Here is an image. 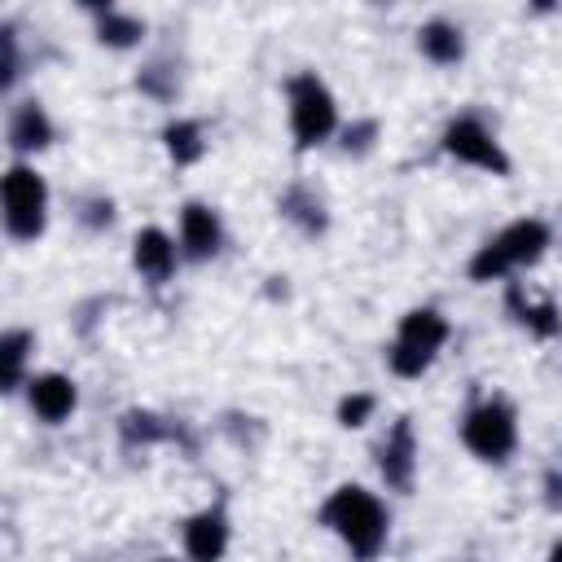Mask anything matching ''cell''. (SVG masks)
<instances>
[{
  "instance_id": "cell-1",
  "label": "cell",
  "mask_w": 562,
  "mask_h": 562,
  "mask_svg": "<svg viewBox=\"0 0 562 562\" xmlns=\"http://www.w3.org/2000/svg\"><path fill=\"white\" fill-rule=\"evenodd\" d=\"M321 522L351 549L356 562H373V558L382 553V544H386V527H391L386 505H382L369 487H360V483H342V487H334L329 501L321 505Z\"/></svg>"
},
{
  "instance_id": "cell-2",
  "label": "cell",
  "mask_w": 562,
  "mask_h": 562,
  "mask_svg": "<svg viewBox=\"0 0 562 562\" xmlns=\"http://www.w3.org/2000/svg\"><path fill=\"white\" fill-rule=\"evenodd\" d=\"M544 250H549V224L544 220H514L492 241L479 246V255L470 259V277L474 281H501L514 268H531Z\"/></svg>"
},
{
  "instance_id": "cell-3",
  "label": "cell",
  "mask_w": 562,
  "mask_h": 562,
  "mask_svg": "<svg viewBox=\"0 0 562 562\" xmlns=\"http://www.w3.org/2000/svg\"><path fill=\"white\" fill-rule=\"evenodd\" d=\"M443 342H448V321H443V312H435V307H413V312L400 316L395 342L386 347V364H391L395 378H422V373L435 364V356H439Z\"/></svg>"
},
{
  "instance_id": "cell-4",
  "label": "cell",
  "mask_w": 562,
  "mask_h": 562,
  "mask_svg": "<svg viewBox=\"0 0 562 562\" xmlns=\"http://www.w3.org/2000/svg\"><path fill=\"white\" fill-rule=\"evenodd\" d=\"M0 202H4V233L13 241H35L48 224V184L35 167L13 162L0 180Z\"/></svg>"
},
{
  "instance_id": "cell-5",
  "label": "cell",
  "mask_w": 562,
  "mask_h": 562,
  "mask_svg": "<svg viewBox=\"0 0 562 562\" xmlns=\"http://www.w3.org/2000/svg\"><path fill=\"white\" fill-rule=\"evenodd\" d=\"M285 97H290V136H294V149H316L334 136L338 127V105H334V92L312 75H294L285 83Z\"/></svg>"
},
{
  "instance_id": "cell-6",
  "label": "cell",
  "mask_w": 562,
  "mask_h": 562,
  "mask_svg": "<svg viewBox=\"0 0 562 562\" xmlns=\"http://www.w3.org/2000/svg\"><path fill=\"white\" fill-rule=\"evenodd\" d=\"M461 443L487 461V465H505L509 452L518 448V417L505 400H479L470 404V413L461 417Z\"/></svg>"
},
{
  "instance_id": "cell-7",
  "label": "cell",
  "mask_w": 562,
  "mask_h": 562,
  "mask_svg": "<svg viewBox=\"0 0 562 562\" xmlns=\"http://www.w3.org/2000/svg\"><path fill=\"white\" fill-rule=\"evenodd\" d=\"M439 149L465 167H479V171H492V176H509V154L501 149V140L492 136V127L474 114H461L443 127L439 136Z\"/></svg>"
},
{
  "instance_id": "cell-8",
  "label": "cell",
  "mask_w": 562,
  "mask_h": 562,
  "mask_svg": "<svg viewBox=\"0 0 562 562\" xmlns=\"http://www.w3.org/2000/svg\"><path fill=\"white\" fill-rule=\"evenodd\" d=\"M378 474L386 479V487L408 492L413 474H417V439H413V417H400L386 439L378 443Z\"/></svg>"
},
{
  "instance_id": "cell-9",
  "label": "cell",
  "mask_w": 562,
  "mask_h": 562,
  "mask_svg": "<svg viewBox=\"0 0 562 562\" xmlns=\"http://www.w3.org/2000/svg\"><path fill=\"white\" fill-rule=\"evenodd\" d=\"M224 246V224L215 215V206L206 202H184L180 206V255L184 259H211Z\"/></svg>"
},
{
  "instance_id": "cell-10",
  "label": "cell",
  "mask_w": 562,
  "mask_h": 562,
  "mask_svg": "<svg viewBox=\"0 0 562 562\" xmlns=\"http://www.w3.org/2000/svg\"><path fill=\"white\" fill-rule=\"evenodd\" d=\"M26 404H31V413H35L40 422L57 426V422H66V417L75 413L79 391H75V382H70L66 373H35V378L26 382Z\"/></svg>"
},
{
  "instance_id": "cell-11",
  "label": "cell",
  "mask_w": 562,
  "mask_h": 562,
  "mask_svg": "<svg viewBox=\"0 0 562 562\" xmlns=\"http://www.w3.org/2000/svg\"><path fill=\"white\" fill-rule=\"evenodd\" d=\"M176 259H180V250H176V241L162 233V228H140L136 233V241H132V268L149 281V285H167L171 281V272H176Z\"/></svg>"
},
{
  "instance_id": "cell-12",
  "label": "cell",
  "mask_w": 562,
  "mask_h": 562,
  "mask_svg": "<svg viewBox=\"0 0 562 562\" xmlns=\"http://www.w3.org/2000/svg\"><path fill=\"white\" fill-rule=\"evenodd\" d=\"M228 549V518L220 505L198 509L193 518H184V553L189 562H220Z\"/></svg>"
},
{
  "instance_id": "cell-13",
  "label": "cell",
  "mask_w": 562,
  "mask_h": 562,
  "mask_svg": "<svg viewBox=\"0 0 562 562\" xmlns=\"http://www.w3.org/2000/svg\"><path fill=\"white\" fill-rule=\"evenodd\" d=\"M4 136H9V149H13V154L48 149V145H53V119L44 114L40 101H18V105L9 110V127H4Z\"/></svg>"
},
{
  "instance_id": "cell-14",
  "label": "cell",
  "mask_w": 562,
  "mask_h": 562,
  "mask_svg": "<svg viewBox=\"0 0 562 562\" xmlns=\"http://www.w3.org/2000/svg\"><path fill=\"white\" fill-rule=\"evenodd\" d=\"M417 48H422L426 61H435V66H452V61H461V53H465V35H461L457 22H448V18H430V22L417 26Z\"/></svg>"
},
{
  "instance_id": "cell-15",
  "label": "cell",
  "mask_w": 562,
  "mask_h": 562,
  "mask_svg": "<svg viewBox=\"0 0 562 562\" xmlns=\"http://www.w3.org/2000/svg\"><path fill=\"white\" fill-rule=\"evenodd\" d=\"M505 303H509L514 321H518L522 329H531L536 338H558V334H562V312H558L549 299H527L522 285H509Z\"/></svg>"
},
{
  "instance_id": "cell-16",
  "label": "cell",
  "mask_w": 562,
  "mask_h": 562,
  "mask_svg": "<svg viewBox=\"0 0 562 562\" xmlns=\"http://www.w3.org/2000/svg\"><path fill=\"white\" fill-rule=\"evenodd\" d=\"M277 211L294 224V228H303L307 237H316V233H325V202L307 189V184H290L285 193H281V202H277Z\"/></svg>"
},
{
  "instance_id": "cell-17",
  "label": "cell",
  "mask_w": 562,
  "mask_h": 562,
  "mask_svg": "<svg viewBox=\"0 0 562 562\" xmlns=\"http://www.w3.org/2000/svg\"><path fill=\"white\" fill-rule=\"evenodd\" d=\"M162 145H167V154H171V162H176V167L198 162V158H202V149H206L202 127H198L193 119H176V123H167V127H162Z\"/></svg>"
},
{
  "instance_id": "cell-18",
  "label": "cell",
  "mask_w": 562,
  "mask_h": 562,
  "mask_svg": "<svg viewBox=\"0 0 562 562\" xmlns=\"http://www.w3.org/2000/svg\"><path fill=\"white\" fill-rule=\"evenodd\" d=\"M97 40L110 48H132L145 40V22L132 13H119V9H101L97 13Z\"/></svg>"
},
{
  "instance_id": "cell-19",
  "label": "cell",
  "mask_w": 562,
  "mask_h": 562,
  "mask_svg": "<svg viewBox=\"0 0 562 562\" xmlns=\"http://www.w3.org/2000/svg\"><path fill=\"white\" fill-rule=\"evenodd\" d=\"M26 347H31V334H26V329H9V334L0 338V378H4V391H18V386H22Z\"/></svg>"
},
{
  "instance_id": "cell-20",
  "label": "cell",
  "mask_w": 562,
  "mask_h": 562,
  "mask_svg": "<svg viewBox=\"0 0 562 562\" xmlns=\"http://www.w3.org/2000/svg\"><path fill=\"white\" fill-rule=\"evenodd\" d=\"M119 430H123V439L127 443H154V439H162L167 435V426L154 417V413H140V408H127L123 417H119Z\"/></svg>"
},
{
  "instance_id": "cell-21",
  "label": "cell",
  "mask_w": 562,
  "mask_h": 562,
  "mask_svg": "<svg viewBox=\"0 0 562 562\" xmlns=\"http://www.w3.org/2000/svg\"><path fill=\"white\" fill-rule=\"evenodd\" d=\"M369 413H373V395H347V400L338 404V422H342V426H364Z\"/></svg>"
},
{
  "instance_id": "cell-22",
  "label": "cell",
  "mask_w": 562,
  "mask_h": 562,
  "mask_svg": "<svg viewBox=\"0 0 562 562\" xmlns=\"http://www.w3.org/2000/svg\"><path fill=\"white\" fill-rule=\"evenodd\" d=\"M544 483H549V505H562V483H558V474H549Z\"/></svg>"
},
{
  "instance_id": "cell-23",
  "label": "cell",
  "mask_w": 562,
  "mask_h": 562,
  "mask_svg": "<svg viewBox=\"0 0 562 562\" xmlns=\"http://www.w3.org/2000/svg\"><path fill=\"white\" fill-rule=\"evenodd\" d=\"M549 562H562V540H558V544L549 549Z\"/></svg>"
},
{
  "instance_id": "cell-24",
  "label": "cell",
  "mask_w": 562,
  "mask_h": 562,
  "mask_svg": "<svg viewBox=\"0 0 562 562\" xmlns=\"http://www.w3.org/2000/svg\"><path fill=\"white\" fill-rule=\"evenodd\" d=\"M158 562H176V558H158Z\"/></svg>"
}]
</instances>
